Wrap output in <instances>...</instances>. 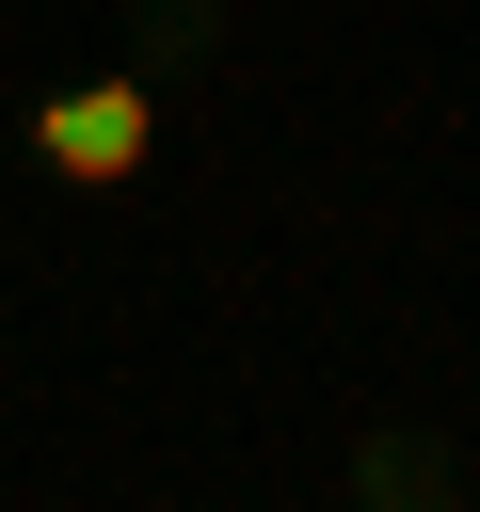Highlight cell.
<instances>
[{
	"label": "cell",
	"instance_id": "6da1fadb",
	"mask_svg": "<svg viewBox=\"0 0 480 512\" xmlns=\"http://www.w3.org/2000/svg\"><path fill=\"white\" fill-rule=\"evenodd\" d=\"M160 112H176V80H160L144 48H112L96 80H48L16 144H32V176H48V192H128V176L160 160Z\"/></svg>",
	"mask_w": 480,
	"mask_h": 512
},
{
	"label": "cell",
	"instance_id": "7a4b0ae2",
	"mask_svg": "<svg viewBox=\"0 0 480 512\" xmlns=\"http://www.w3.org/2000/svg\"><path fill=\"white\" fill-rule=\"evenodd\" d=\"M352 512H464V480L416 416H384V432H352Z\"/></svg>",
	"mask_w": 480,
	"mask_h": 512
}]
</instances>
